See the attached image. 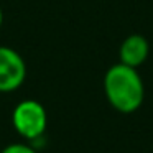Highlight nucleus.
Returning a JSON list of instances; mask_svg holds the SVG:
<instances>
[{
    "mask_svg": "<svg viewBox=\"0 0 153 153\" xmlns=\"http://www.w3.org/2000/svg\"><path fill=\"white\" fill-rule=\"evenodd\" d=\"M104 92L107 102L120 114H132L140 109L145 99L143 79L135 68L117 63L104 76Z\"/></svg>",
    "mask_w": 153,
    "mask_h": 153,
    "instance_id": "obj_1",
    "label": "nucleus"
},
{
    "mask_svg": "<svg viewBox=\"0 0 153 153\" xmlns=\"http://www.w3.org/2000/svg\"><path fill=\"white\" fill-rule=\"evenodd\" d=\"M12 125L25 140H38L45 135L48 127V114L41 102L25 99L15 105L12 112Z\"/></svg>",
    "mask_w": 153,
    "mask_h": 153,
    "instance_id": "obj_2",
    "label": "nucleus"
},
{
    "mask_svg": "<svg viewBox=\"0 0 153 153\" xmlns=\"http://www.w3.org/2000/svg\"><path fill=\"white\" fill-rule=\"evenodd\" d=\"M2 23H4V10L0 7V28H2Z\"/></svg>",
    "mask_w": 153,
    "mask_h": 153,
    "instance_id": "obj_6",
    "label": "nucleus"
},
{
    "mask_svg": "<svg viewBox=\"0 0 153 153\" xmlns=\"http://www.w3.org/2000/svg\"><path fill=\"white\" fill-rule=\"evenodd\" d=\"M150 53L148 40L142 35H130L122 41L119 48V63L130 68H140L146 61Z\"/></svg>",
    "mask_w": 153,
    "mask_h": 153,
    "instance_id": "obj_4",
    "label": "nucleus"
},
{
    "mask_svg": "<svg viewBox=\"0 0 153 153\" xmlns=\"http://www.w3.org/2000/svg\"><path fill=\"white\" fill-rule=\"evenodd\" d=\"M27 79V64L18 51L0 46V92H13Z\"/></svg>",
    "mask_w": 153,
    "mask_h": 153,
    "instance_id": "obj_3",
    "label": "nucleus"
},
{
    "mask_svg": "<svg viewBox=\"0 0 153 153\" xmlns=\"http://www.w3.org/2000/svg\"><path fill=\"white\" fill-rule=\"evenodd\" d=\"M0 153H38V152L28 143H10Z\"/></svg>",
    "mask_w": 153,
    "mask_h": 153,
    "instance_id": "obj_5",
    "label": "nucleus"
}]
</instances>
